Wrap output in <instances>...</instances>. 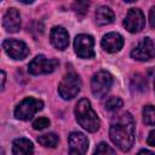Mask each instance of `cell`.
I'll return each mask as SVG.
<instances>
[{"label":"cell","instance_id":"44dd1931","mask_svg":"<svg viewBox=\"0 0 155 155\" xmlns=\"http://www.w3.org/2000/svg\"><path fill=\"white\" fill-rule=\"evenodd\" d=\"M48 126H50V120L47 117H39V119L34 120V122H33V128L39 130V131H42V130L47 128Z\"/></svg>","mask_w":155,"mask_h":155},{"label":"cell","instance_id":"83f0119b","mask_svg":"<svg viewBox=\"0 0 155 155\" xmlns=\"http://www.w3.org/2000/svg\"><path fill=\"white\" fill-rule=\"evenodd\" d=\"M126 2H133V1H136V0H125Z\"/></svg>","mask_w":155,"mask_h":155},{"label":"cell","instance_id":"2e32d148","mask_svg":"<svg viewBox=\"0 0 155 155\" xmlns=\"http://www.w3.org/2000/svg\"><path fill=\"white\" fill-rule=\"evenodd\" d=\"M115 15L113 10L108 6H101L96 11V23L98 25H107L114 22Z\"/></svg>","mask_w":155,"mask_h":155},{"label":"cell","instance_id":"5b68a950","mask_svg":"<svg viewBox=\"0 0 155 155\" xmlns=\"http://www.w3.org/2000/svg\"><path fill=\"white\" fill-rule=\"evenodd\" d=\"M113 84V76L110 73L105 70H101L96 73L91 79V91L92 94L97 98L104 97L110 90Z\"/></svg>","mask_w":155,"mask_h":155},{"label":"cell","instance_id":"30bf717a","mask_svg":"<svg viewBox=\"0 0 155 155\" xmlns=\"http://www.w3.org/2000/svg\"><path fill=\"white\" fill-rule=\"evenodd\" d=\"M145 25L144 13L139 8H130L124 21V27L130 33H138Z\"/></svg>","mask_w":155,"mask_h":155},{"label":"cell","instance_id":"3957f363","mask_svg":"<svg viewBox=\"0 0 155 155\" xmlns=\"http://www.w3.org/2000/svg\"><path fill=\"white\" fill-rule=\"evenodd\" d=\"M80 88H81V80L79 75L75 74L74 71H70L65 74L61 80L58 85V93L63 99L70 101L78 96Z\"/></svg>","mask_w":155,"mask_h":155},{"label":"cell","instance_id":"d6986e66","mask_svg":"<svg viewBox=\"0 0 155 155\" xmlns=\"http://www.w3.org/2000/svg\"><path fill=\"white\" fill-rule=\"evenodd\" d=\"M88 6H90V0H74L73 4V8L79 17H84L87 13Z\"/></svg>","mask_w":155,"mask_h":155},{"label":"cell","instance_id":"5bb4252c","mask_svg":"<svg viewBox=\"0 0 155 155\" xmlns=\"http://www.w3.org/2000/svg\"><path fill=\"white\" fill-rule=\"evenodd\" d=\"M2 27L8 33H16L21 28V16L16 8H8L2 19Z\"/></svg>","mask_w":155,"mask_h":155},{"label":"cell","instance_id":"4316f807","mask_svg":"<svg viewBox=\"0 0 155 155\" xmlns=\"http://www.w3.org/2000/svg\"><path fill=\"white\" fill-rule=\"evenodd\" d=\"M18 1H21V2H23V4H31L34 0H18Z\"/></svg>","mask_w":155,"mask_h":155},{"label":"cell","instance_id":"e0dca14e","mask_svg":"<svg viewBox=\"0 0 155 155\" xmlns=\"http://www.w3.org/2000/svg\"><path fill=\"white\" fill-rule=\"evenodd\" d=\"M38 142L45 147V148H54L58 142H59V138L57 134L54 133H46V134H42V136H39L38 137Z\"/></svg>","mask_w":155,"mask_h":155},{"label":"cell","instance_id":"4fadbf2b","mask_svg":"<svg viewBox=\"0 0 155 155\" xmlns=\"http://www.w3.org/2000/svg\"><path fill=\"white\" fill-rule=\"evenodd\" d=\"M50 39L52 45L57 50H65L69 45V34L63 27H53L50 33Z\"/></svg>","mask_w":155,"mask_h":155},{"label":"cell","instance_id":"8fae6325","mask_svg":"<svg viewBox=\"0 0 155 155\" xmlns=\"http://www.w3.org/2000/svg\"><path fill=\"white\" fill-rule=\"evenodd\" d=\"M69 153L73 155H82L88 149V139L81 132H71L68 137Z\"/></svg>","mask_w":155,"mask_h":155},{"label":"cell","instance_id":"7a4b0ae2","mask_svg":"<svg viewBox=\"0 0 155 155\" xmlns=\"http://www.w3.org/2000/svg\"><path fill=\"white\" fill-rule=\"evenodd\" d=\"M75 117L79 125L87 132H96L101 126L99 117L92 109L90 101L86 98H82L78 102L75 107Z\"/></svg>","mask_w":155,"mask_h":155},{"label":"cell","instance_id":"f1b7e54d","mask_svg":"<svg viewBox=\"0 0 155 155\" xmlns=\"http://www.w3.org/2000/svg\"><path fill=\"white\" fill-rule=\"evenodd\" d=\"M154 90H155V81H154Z\"/></svg>","mask_w":155,"mask_h":155},{"label":"cell","instance_id":"7c38bea8","mask_svg":"<svg viewBox=\"0 0 155 155\" xmlns=\"http://www.w3.org/2000/svg\"><path fill=\"white\" fill-rule=\"evenodd\" d=\"M101 44H102V47L104 48V51H107L109 53H115V52H119L122 48L124 38H122L121 34L111 31V33H108L103 36Z\"/></svg>","mask_w":155,"mask_h":155},{"label":"cell","instance_id":"7402d4cb","mask_svg":"<svg viewBox=\"0 0 155 155\" xmlns=\"http://www.w3.org/2000/svg\"><path fill=\"white\" fill-rule=\"evenodd\" d=\"M96 154H115V150L113 148H110L107 143H99L94 150Z\"/></svg>","mask_w":155,"mask_h":155},{"label":"cell","instance_id":"ac0fdd59","mask_svg":"<svg viewBox=\"0 0 155 155\" xmlns=\"http://www.w3.org/2000/svg\"><path fill=\"white\" fill-rule=\"evenodd\" d=\"M143 121L149 125L154 126L155 125V105H145L143 108Z\"/></svg>","mask_w":155,"mask_h":155},{"label":"cell","instance_id":"484cf974","mask_svg":"<svg viewBox=\"0 0 155 155\" xmlns=\"http://www.w3.org/2000/svg\"><path fill=\"white\" fill-rule=\"evenodd\" d=\"M143 153H145V154H153V151H150V150H147V149H142V150L139 151V154H143Z\"/></svg>","mask_w":155,"mask_h":155},{"label":"cell","instance_id":"6da1fadb","mask_svg":"<svg viewBox=\"0 0 155 155\" xmlns=\"http://www.w3.org/2000/svg\"><path fill=\"white\" fill-rule=\"evenodd\" d=\"M134 119L130 113L120 115L109 130L111 142L122 151H128L134 143Z\"/></svg>","mask_w":155,"mask_h":155},{"label":"cell","instance_id":"cb8c5ba5","mask_svg":"<svg viewBox=\"0 0 155 155\" xmlns=\"http://www.w3.org/2000/svg\"><path fill=\"white\" fill-rule=\"evenodd\" d=\"M147 143H148V145H150V147H155V130H153V131L149 133V136H148V138H147Z\"/></svg>","mask_w":155,"mask_h":155},{"label":"cell","instance_id":"277c9868","mask_svg":"<svg viewBox=\"0 0 155 155\" xmlns=\"http://www.w3.org/2000/svg\"><path fill=\"white\" fill-rule=\"evenodd\" d=\"M44 108V103L40 99L34 97H27L22 102H19L15 109V116L19 120H30L38 111Z\"/></svg>","mask_w":155,"mask_h":155},{"label":"cell","instance_id":"52a82bcc","mask_svg":"<svg viewBox=\"0 0 155 155\" xmlns=\"http://www.w3.org/2000/svg\"><path fill=\"white\" fill-rule=\"evenodd\" d=\"M75 53L84 59L94 57V40L91 35L79 34L74 40Z\"/></svg>","mask_w":155,"mask_h":155},{"label":"cell","instance_id":"d4e9b609","mask_svg":"<svg viewBox=\"0 0 155 155\" xmlns=\"http://www.w3.org/2000/svg\"><path fill=\"white\" fill-rule=\"evenodd\" d=\"M5 81H6V74H5V71H4V70H1V90H4Z\"/></svg>","mask_w":155,"mask_h":155},{"label":"cell","instance_id":"8992f818","mask_svg":"<svg viewBox=\"0 0 155 155\" xmlns=\"http://www.w3.org/2000/svg\"><path fill=\"white\" fill-rule=\"evenodd\" d=\"M58 65L57 59L46 58L42 54L36 56L28 65V71L33 75H41V74H50L52 73Z\"/></svg>","mask_w":155,"mask_h":155},{"label":"cell","instance_id":"ffe728a7","mask_svg":"<svg viewBox=\"0 0 155 155\" xmlns=\"http://www.w3.org/2000/svg\"><path fill=\"white\" fill-rule=\"evenodd\" d=\"M122 101L119 97H109L105 102V109L109 111H116L122 107Z\"/></svg>","mask_w":155,"mask_h":155},{"label":"cell","instance_id":"603a6c76","mask_svg":"<svg viewBox=\"0 0 155 155\" xmlns=\"http://www.w3.org/2000/svg\"><path fill=\"white\" fill-rule=\"evenodd\" d=\"M149 23H150V27L155 28V6H153L150 8V12H149Z\"/></svg>","mask_w":155,"mask_h":155},{"label":"cell","instance_id":"9a60e30c","mask_svg":"<svg viewBox=\"0 0 155 155\" xmlns=\"http://www.w3.org/2000/svg\"><path fill=\"white\" fill-rule=\"evenodd\" d=\"M34 150L33 143L27 138H17L12 143V153L15 155H27L31 154Z\"/></svg>","mask_w":155,"mask_h":155},{"label":"cell","instance_id":"ba28073f","mask_svg":"<svg viewBox=\"0 0 155 155\" xmlns=\"http://www.w3.org/2000/svg\"><path fill=\"white\" fill-rule=\"evenodd\" d=\"M4 51L13 59H24L29 54V48L25 42L16 39H6L2 41Z\"/></svg>","mask_w":155,"mask_h":155},{"label":"cell","instance_id":"9c48e42d","mask_svg":"<svg viewBox=\"0 0 155 155\" xmlns=\"http://www.w3.org/2000/svg\"><path fill=\"white\" fill-rule=\"evenodd\" d=\"M154 56H155V45L149 38H144L142 41H139L138 45L131 52V57L140 62L149 61Z\"/></svg>","mask_w":155,"mask_h":155}]
</instances>
